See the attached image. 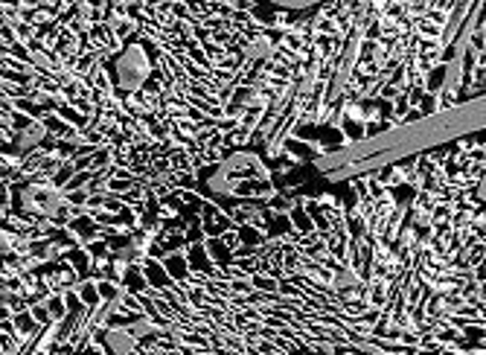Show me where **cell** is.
I'll list each match as a JSON object with an SVG mask.
<instances>
[{
  "label": "cell",
  "mask_w": 486,
  "mask_h": 355,
  "mask_svg": "<svg viewBox=\"0 0 486 355\" xmlns=\"http://www.w3.org/2000/svg\"><path fill=\"white\" fill-rule=\"evenodd\" d=\"M149 70H152V64L146 58L143 47H137V44H132L117 58V82L123 90H140L143 82L149 79Z\"/></svg>",
  "instance_id": "obj_1"
},
{
  "label": "cell",
  "mask_w": 486,
  "mask_h": 355,
  "mask_svg": "<svg viewBox=\"0 0 486 355\" xmlns=\"http://www.w3.org/2000/svg\"><path fill=\"white\" fill-rule=\"evenodd\" d=\"M64 207V196L53 184H29L21 192V210L32 216H56Z\"/></svg>",
  "instance_id": "obj_2"
},
{
  "label": "cell",
  "mask_w": 486,
  "mask_h": 355,
  "mask_svg": "<svg viewBox=\"0 0 486 355\" xmlns=\"http://www.w3.org/2000/svg\"><path fill=\"white\" fill-rule=\"evenodd\" d=\"M102 344H105V349L111 352V355H132V349H134V338H132V332L128 329H108L105 335H102Z\"/></svg>",
  "instance_id": "obj_3"
},
{
  "label": "cell",
  "mask_w": 486,
  "mask_h": 355,
  "mask_svg": "<svg viewBox=\"0 0 486 355\" xmlns=\"http://www.w3.org/2000/svg\"><path fill=\"white\" fill-rule=\"evenodd\" d=\"M44 137H47V128H44L41 123H29V125L24 128V132L18 134V149H21V152L36 149Z\"/></svg>",
  "instance_id": "obj_4"
},
{
  "label": "cell",
  "mask_w": 486,
  "mask_h": 355,
  "mask_svg": "<svg viewBox=\"0 0 486 355\" xmlns=\"http://www.w3.org/2000/svg\"><path fill=\"white\" fill-rule=\"evenodd\" d=\"M268 53H271V41L268 38H256V41H251L245 47V56L248 58H265Z\"/></svg>",
  "instance_id": "obj_5"
},
{
  "label": "cell",
  "mask_w": 486,
  "mask_h": 355,
  "mask_svg": "<svg viewBox=\"0 0 486 355\" xmlns=\"http://www.w3.org/2000/svg\"><path fill=\"white\" fill-rule=\"evenodd\" d=\"M352 285H359V274H355L352 268H344V271H338V277H335V288H352Z\"/></svg>",
  "instance_id": "obj_6"
},
{
  "label": "cell",
  "mask_w": 486,
  "mask_h": 355,
  "mask_svg": "<svg viewBox=\"0 0 486 355\" xmlns=\"http://www.w3.org/2000/svg\"><path fill=\"white\" fill-rule=\"evenodd\" d=\"M128 332H132V338L137 341V338H146V335H152V332H155V326L149 324V320H137V324H132V329H128Z\"/></svg>",
  "instance_id": "obj_7"
},
{
  "label": "cell",
  "mask_w": 486,
  "mask_h": 355,
  "mask_svg": "<svg viewBox=\"0 0 486 355\" xmlns=\"http://www.w3.org/2000/svg\"><path fill=\"white\" fill-rule=\"evenodd\" d=\"M12 248H15V236L9 230L0 228V253H9Z\"/></svg>",
  "instance_id": "obj_8"
}]
</instances>
